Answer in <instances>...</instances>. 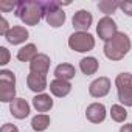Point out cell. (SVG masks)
Returning <instances> with one entry per match:
<instances>
[{"instance_id":"9a60e30c","label":"cell","mask_w":132,"mask_h":132,"mask_svg":"<svg viewBox=\"0 0 132 132\" xmlns=\"http://www.w3.org/2000/svg\"><path fill=\"white\" fill-rule=\"evenodd\" d=\"M50 92L57 96V98H64L72 92V84L70 81H64V79H53L50 82Z\"/></svg>"},{"instance_id":"8992f818","label":"cell","mask_w":132,"mask_h":132,"mask_svg":"<svg viewBox=\"0 0 132 132\" xmlns=\"http://www.w3.org/2000/svg\"><path fill=\"white\" fill-rule=\"evenodd\" d=\"M69 47L78 53H86L93 50L95 47V37L90 33H84V31H75L70 37H69Z\"/></svg>"},{"instance_id":"4316f807","label":"cell","mask_w":132,"mask_h":132,"mask_svg":"<svg viewBox=\"0 0 132 132\" xmlns=\"http://www.w3.org/2000/svg\"><path fill=\"white\" fill-rule=\"evenodd\" d=\"M0 132H19V129H17V126H14V124H11V123H6V124L2 126Z\"/></svg>"},{"instance_id":"83f0119b","label":"cell","mask_w":132,"mask_h":132,"mask_svg":"<svg viewBox=\"0 0 132 132\" xmlns=\"http://www.w3.org/2000/svg\"><path fill=\"white\" fill-rule=\"evenodd\" d=\"M120 132H132V123H129V124H123V126L120 127Z\"/></svg>"},{"instance_id":"2e32d148","label":"cell","mask_w":132,"mask_h":132,"mask_svg":"<svg viewBox=\"0 0 132 132\" xmlns=\"http://www.w3.org/2000/svg\"><path fill=\"white\" fill-rule=\"evenodd\" d=\"M33 106L37 112H48L53 107V100L47 93H39L33 98Z\"/></svg>"},{"instance_id":"5b68a950","label":"cell","mask_w":132,"mask_h":132,"mask_svg":"<svg viewBox=\"0 0 132 132\" xmlns=\"http://www.w3.org/2000/svg\"><path fill=\"white\" fill-rule=\"evenodd\" d=\"M115 86L118 92V100L121 104L132 107V73H120L115 78Z\"/></svg>"},{"instance_id":"5bb4252c","label":"cell","mask_w":132,"mask_h":132,"mask_svg":"<svg viewBox=\"0 0 132 132\" xmlns=\"http://www.w3.org/2000/svg\"><path fill=\"white\" fill-rule=\"evenodd\" d=\"M27 86L30 90L36 92V93H42L47 89V76L45 75H37V73H31L27 76Z\"/></svg>"},{"instance_id":"e0dca14e","label":"cell","mask_w":132,"mask_h":132,"mask_svg":"<svg viewBox=\"0 0 132 132\" xmlns=\"http://www.w3.org/2000/svg\"><path fill=\"white\" fill-rule=\"evenodd\" d=\"M76 70L72 64H59L54 69V76L56 79H64V81H70L72 78H75Z\"/></svg>"},{"instance_id":"ac0fdd59","label":"cell","mask_w":132,"mask_h":132,"mask_svg":"<svg viewBox=\"0 0 132 132\" xmlns=\"http://www.w3.org/2000/svg\"><path fill=\"white\" fill-rule=\"evenodd\" d=\"M98 67H100V64H98V59L96 57H82L79 61V69L84 75L90 76V75H95L98 72Z\"/></svg>"},{"instance_id":"ba28073f","label":"cell","mask_w":132,"mask_h":132,"mask_svg":"<svg viewBox=\"0 0 132 132\" xmlns=\"http://www.w3.org/2000/svg\"><path fill=\"white\" fill-rule=\"evenodd\" d=\"M110 92V79L106 76H100L98 79L92 81L89 86V93L93 98H103Z\"/></svg>"},{"instance_id":"7c38bea8","label":"cell","mask_w":132,"mask_h":132,"mask_svg":"<svg viewBox=\"0 0 132 132\" xmlns=\"http://www.w3.org/2000/svg\"><path fill=\"white\" fill-rule=\"evenodd\" d=\"M28 36H30V33H28V30H27L25 27L16 25V27H13V28L6 33L5 39H6L11 45H19V44H23V42L28 39Z\"/></svg>"},{"instance_id":"7402d4cb","label":"cell","mask_w":132,"mask_h":132,"mask_svg":"<svg viewBox=\"0 0 132 132\" xmlns=\"http://www.w3.org/2000/svg\"><path fill=\"white\" fill-rule=\"evenodd\" d=\"M110 117H112L113 121L123 123V121L127 118V110H126L123 106H120V104H113V106L110 107Z\"/></svg>"},{"instance_id":"d6986e66","label":"cell","mask_w":132,"mask_h":132,"mask_svg":"<svg viewBox=\"0 0 132 132\" xmlns=\"http://www.w3.org/2000/svg\"><path fill=\"white\" fill-rule=\"evenodd\" d=\"M37 54H39V53H37L36 45H34V44H27V45H23V47L17 51V59H19L20 62H31Z\"/></svg>"},{"instance_id":"3957f363","label":"cell","mask_w":132,"mask_h":132,"mask_svg":"<svg viewBox=\"0 0 132 132\" xmlns=\"http://www.w3.org/2000/svg\"><path fill=\"white\" fill-rule=\"evenodd\" d=\"M61 6H62V3L61 2H54V0L42 2L44 17H45L47 23L50 27H53V28H59L65 22V13H64V10Z\"/></svg>"},{"instance_id":"8fae6325","label":"cell","mask_w":132,"mask_h":132,"mask_svg":"<svg viewBox=\"0 0 132 132\" xmlns=\"http://www.w3.org/2000/svg\"><path fill=\"white\" fill-rule=\"evenodd\" d=\"M10 112L14 118L23 120L30 115V104L23 98H16L13 103H10Z\"/></svg>"},{"instance_id":"9c48e42d","label":"cell","mask_w":132,"mask_h":132,"mask_svg":"<svg viewBox=\"0 0 132 132\" xmlns=\"http://www.w3.org/2000/svg\"><path fill=\"white\" fill-rule=\"evenodd\" d=\"M50 57L44 53H39L31 62H30V72L31 73H37V75H45L48 73V69H50Z\"/></svg>"},{"instance_id":"484cf974","label":"cell","mask_w":132,"mask_h":132,"mask_svg":"<svg viewBox=\"0 0 132 132\" xmlns=\"http://www.w3.org/2000/svg\"><path fill=\"white\" fill-rule=\"evenodd\" d=\"M11 28L8 27V20L5 19V17H2V19H0V34H2V36H6V33L10 31Z\"/></svg>"},{"instance_id":"30bf717a","label":"cell","mask_w":132,"mask_h":132,"mask_svg":"<svg viewBox=\"0 0 132 132\" xmlns=\"http://www.w3.org/2000/svg\"><path fill=\"white\" fill-rule=\"evenodd\" d=\"M92 20H93V17H92V14H90L89 11L79 10L78 13H75L72 23H73V28H75L76 31H84V33H87V30H89L90 25H92Z\"/></svg>"},{"instance_id":"7a4b0ae2","label":"cell","mask_w":132,"mask_h":132,"mask_svg":"<svg viewBox=\"0 0 132 132\" xmlns=\"http://www.w3.org/2000/svg\"><path fill=\"white\" fill-rule=\"evenodd\" d=\"M14 14L25 23V25H37L42 17H44V10H42V2L36 0H28V2H19Z\"/></svg>"},{"instance_id":"6da1fadb","label":"cell","mask_w":132,"mask_h":132,"mask_svg":"<svg viewBox=\"0 0 132 132\" xmlns=\"http://www.w3.org/2000/svg\"><path fill=\"white\" fill-rule=\"evenodd\" d=\"M130 39L126 33L118 31L110 40L104 44V54L110 61H121L130 50Z\"/></svg>"},{"instance_id":"277c9868","label":"cell","mask_w":132,"mask_h":132,"mask_svg":"<svg viewBox=\"0 0 132 132\" xmlns=\"http://www.w3.org/2000/svg\"><path fill=\"white\" fill-rule=\"evenodd\" d=\"M16 76L11 70L3 69L0 72V101L13 103L16 98Z\"/></svg>"},{"instance_id":"ffe728a7","label":"cell","mask_w":132,"mask_h":132,"mask_svg":"<svg viewBox=\"0 0 132 132\" xmlns=\"http://www.w3.org/2000/svg\"><path fill=\"white\" fill-rule=\"evenodd\" d=\"M48 126H50V117L45 115V113L36 115V117L31 120V127H33V130H36V132H42V130H45Z\"/></svg>"},{"instance_id":"603a6c76","label":"cell","mask_w":132,"mask_h":132,"mask_svg":"<svg viewBox=\"0 0 132 132\" xmlns=\"http://www.w3.org/2000/svg\"><path fill=\"white\" fill-rule=\"evenodd\" d=\"M17 5H19V2H6V0H2V2H0V11L2 13H10L13 10L16 11Z\"/></svg>"},{"instance_id":"52a82bcc","label":"cell","mask_w":132,"mask_h":132,"mask_svg":"<svg viewBox=\"0 0 132 132\" xmlns=\"http://www.w3.org/2000/svg\"><path fill=\"white\" fill-rule=\"evenodd\" d=\"M96 33H98L100 39H103L104 42H107V40H110V39L118 33L117 23L113 22V19H110L109 16H106V17L100 19L98 27H96Z\"/></svg>"},{"instance_id":"d4e9b609","label":"cell","mask_w":132,"mask_h":132,"mask_svg":"<svg viewBox=\"0 0 132 132\" xmlns=\"http://www.w3.org/2000/svg\"><path fill=\"white\" fill-rule=\"evenodd\" d=\"M120 8H121V11H123L126 16L132 17V0H127V2H121V3H120Z\"/></svg>"},{"instance_id":"4fadbf2b","label":"cell","mask_w":132,"mask_h":132,"mask_svg":"<svg viewBox=\"0 0 132 132\" xmlns=\"http://www.w3.org/2000/svg\"><path fill=\"white\" fill-rule=\"evenodd\" d=\"M86 117H87V120L90 123H95V124L103 123L104 118H106V107H104V104H101V103H92L87 107V110H86Z\"/></svg>"},{"instance_id":"cb8c5ba5","label":"cell","mask_w":132,"mask_h":132,"mask_svg":"<svg viewBox=\"0 0 132 132\" xmlns=\"http://www.w3.org/2000/svg\"><path fill=\"white\" fill-rule=\"evenodd\" d=\"M10 62V51L6 47H0V65H6Z\"/></svg>"},{"instance_id":"44dd1931","label":"cell","mask_w":132,"mask_h":132,"mask_svg":"<svg viewBox=\"0 0 132 132\" xmlns=\"http://www.w3.org/2000/svg\"><path fill=\"white\" fill-rule=\"evenodd\" d=\"M120 3L121 2H115V0H101L98 3V10L109 16V14H113L120 8Z\"/></svg>"}]
</instances>
